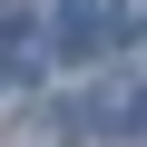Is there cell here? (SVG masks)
I'll return each mask as SVG.
<instances>
[{
	"instance_id": "cell-1",
	"label": "cell",
	"mask_w": 147,
	"mask_h": 147,
	"mask_svg": "<svg viewBox=\"0 0 147 147\" xmlns=\"http://www.w3.org/2000/svg\"><path fill=\"white\" fill-rule=\"evenodd\" d=\"M59 49H69V59L108 49V10H88V0H69V20H59Z\"/></svg>"
}]
</instances>
